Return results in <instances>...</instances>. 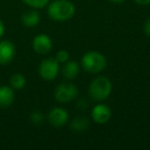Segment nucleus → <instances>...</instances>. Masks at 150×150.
Returning <instances> with one entry per match:
<instances>
[{
  "label": "nucleus",
  "mask_w": 150,
  "mask_h": 150,
  "mask_svg": "<svg viewBox=\"0 0 150 150\" xmlns=\"http://www.w3.org/2000/svg\"><path fill=\"white\" fill-rule=\"evenodd\" d=\"M50 18L57 22H65L72 19L75 13V6L69 0H54L47 9Z\"/></svg>",
  "instance_id": "obj_1"
},
{
  "label": "nucleus",
  "mask_w": 150,
  "mask_h": 150,
  "mask_svg": "<svg viewBox=\"0 0 150 150\" xmlns=\"http://www.w3.org/2000/svg\"><path fill=\"white\" fill-rule=\"evenodd\" d=\"M112 91V83L110 79L105 76H99L91 82L88 86V94L94 101L101 102L110 96Z\"/></svg>",
  "instance_id": "obj_2"
},
{
  "label": "nucleus",
  "mask_w": 150,
  "mask_h": 150,
  "mask_svg": "<svg viewBox=\"0 0 150 150\" xmlns=\"http://www.w3.org/2000/svg\"><path fill=\"white\" fill-rule=\"evenodd\" d=\"M81 65L86 71L90 73H99L106 68V58L98 52H88L83 54Z\"/></svg>",
  "instance_id": "obj_3"
},
{
  "label": "nucleus",
  "mask_w": 150,
  "mask_h": 150,
  "mask_svg": "<svg viewBox=\"0 0 150 150\" xmlns=\"http://www.w3.org/2000/svg\"><path fill=\"white\" fill-rule=\"evenodd\" d=\"M60 71V63L56 59L48 58L43 60L39 65L38 72L44 80H54Z\"/></svg>",
  "instance_id": "obj_4"
},
{
  "label": "nucleus",
  "mask_w": 150,
  "mask_h": 150,
  "mask_svg": "<svg viewBox=\"0 0 150 150\" xmlns=\"http://www.w3.org/2000/svg\"><path fill=\"white\" fill-rule=\"evenodd\" d=\"M78 94L77 88L73 83L64 82L57 86L54 91V98L60 103H68L74 100Z\"/></svg>",
  "instance_id": "obj_5"
},
{
  "label": "nucleus",
  "mask_w": 150,
  "mask_h": 150,
  "mask_svg": "<svg viewBox=\"0 0 150 150\" xmlns=\"http://www.w3.org/2000/svg\"><path fill=\"white\" fill-rule=\"evenodd\" d=\"M32 46L35 52L39 54H46L52 50V41L46 34H39L33 39Z\"/></svg>",
  "instance_id": "obj_6"
},
{
  "label": "nucleus",
  "mask_w": 150,
  "mask_h": 150,
  "mask_svg": "<svg viewBox=\"0 0 150 150\" xmlns=\"http://www.w3.org/2000/svg\"><path fill=\"white\" fill-rule=\"evenodd\" d=\"M16 56V46L9 40L0 41V65L9 64Z\"/></svg>",
  "instance_id": "obj_7"
},
{
  "label": "nucleus",
  "mask_w": 150,
  "mask_h": 150,
  "mask_svg": "<svg viewBox=\"0 0 150 150\" xmlns=\"http://www.w3.org/2000/svg\"><path fill=\"white\" fill-rule=\"evenodd\" d=\"M68 112L65 109L60 108V107H56L52 110L50 111L47 115V120L52 127H60L66 125L68 121Z\"/></svg>",
  "instance_id": "obj_8"
},
{
  "label": "nucleus",
  "mask_w": 150,
  "mask_h": 150,
  "mask_svg": "<svg viewBox=\"0 0 150 150\" xmlns=\"http://www.w3.org/2000/svg\"><path fill=\"white\" fill-rule=\"evenodd\" d=\"M92 117L95 122L99 125H104L108 122L111 118V110L107 105L98 104L94 107L92 111Z\"/></svg>",
  "instance_id": "obj_9"
},
{
  "label": "nucleus",
  "mask_w": 150,
  "mask_h": 150,
  "mask_svg": "<svg viewBox=\"0 0 150 150\" xmlns=\"http://www.w3.org/2000/svg\"><path fill=\"white\" fill-rule=\"evenodd\" d=\"M15 101V92L11 86H0V108H8Z\"/></svg>",
  "instance_id": "obj_10"
},
{
  "label": "nucleus",
  "mask_w": 150,
  "mask_h": 150,
  "mask_svg": "<svg viewBox=\"0 0 150 150\" xmlns=\"http://www.w3.org/2000/svg\"><path fill=\"white\" fill-rule=\"evenodd\" d=\"M62 73L66 79H74L77 77L78 73H79V66L74 61H67L64 67L62 68Z\"/></svg>",
  "instance_id": "obj_11"
},
{
  "label": "nucleus",
  "mask_w": 150,
  "mask_h": 150,
  "mask_svg": "<svg viewBox=\"0 0 150 150\" xmlns=\"http://www.w3.org/2000/svg\"><path fill=\"white\" fill-rule=\"evenodd\" d=\"M40 22V16L36 11H29L22 16V24L27 28H33Z\"/></svg>",
  "instance_id": "obj_12"
},
{
  "label": "nucleus",
  "mask_w": 150,
  "mask_h": 150,
  "mask_svg": "<svg viewBox=\"0 0 150 150\" xmlns=\"http://www.w3.org/2000/svg\"><path fill=\"white\" fill-rule=\"evenodd\" d=\"M90 125V121L86 118V116H82V115H79V116H75L74 118L71 121V129L75 132H83L84 129H86Z\"/></svg>",
  "instance_id": "obj_13"
},
{
  "label": "nucleus",
  "mask_w": 150,
  "mask_h": 150,
  "mask_svg": "<svg viewBox=\"0 0 150 150\" xmlns=\"http://www.w3.org/2000/svg\"><path fill=\"white\" fill-rule=\"evenodd\" d=\"M9 84L13 90H22L26 86V78L21 73H15L9 79Z\"/></svg>",
  "instance_id": "obj_14"
},
{
  "label": "nucleus",
  "mask_w": 150,
  "mask_h": 150,
  "mask_svg": "<svg viewBox=\"0 0 150 150\" xmlns=\"http://www.w3.org/2000/svg\"><path fill=\"white\" fill-rule=\"evenodd\" d=\"M22 1L33 8H42L50 2V0H22Z\"/></svg>",
  "instance_id": "obj_15"
},
{
  "label": "nucleus",
  "mask_w": 150,
  "mask_h": 150,
  "mask_svg": "<svg viewBox=\"0 0 150 150\" xmlns=\"http://www.w3.org/2000/svg\"><path fill=\"white\" fill-rule=\"evenodd\" d=\"M30 119H31V121L34 123V125H40V123L43 122L44 120V115L43 113L41 112V111L39 110H34L33 112L31 113V115H30Z\"/></svg>",
  "instance_id": "obj_16"
},
{
  "label": "nucleus",
  "mask_w": 150,
  "mask_h": 150,
  "mask_svg": "<svg viewBox=\"0 0 150 150\" xmlns=\"http://www.w3.org/2000/svg\"><path fill=\"white\" fill-rule=\"evenodd\" d=\"M69 54L67 50H59L58 52H57V56H56V60L58 61L59 63H61V64H65V63L67 62V61H69Z\"/></svg>",
  "instance_id": "obj_17"
},
{
  "label": "nucleus",
  "mask_w": 150,
  "mask_h": 150,
  "mask_svg": "<svg viewBox=\"0 0 150 150\" xmlns=\"http://www.w3.org/2000/svg\"><path fill=\"white\" fill-rule=\"evenodd\" d=\"M77 107L78 108H80V109H86V107H88V102H86V100H84V99H81L80 101H78V103H77Z\"/></svg>",
  "instance_id": "obj_18"
},
{
  "label": "nucleus",
  "mask_w": 150,
  "mask_h": 150,
  "mask_svg": "<svg viewBox=\"0 0 150 150\" xmlns=\"http://www.w3.org/2000/svg\"><path fill=\"white\" fill-rule=\"evenodd\" d=\"M144 31H145L146 35L150 37V18L146 21L145 26H144Z\"/></svg>",
  "instance_id": "obj_19"
},
{
  "label": "nucleus",
  "mask_w": 150,
  "mask_h": 150,
  "mask_svg": "<svg viewBox=\"0 0 150 150\" xmlns=\"http://www.w3.org/2000/svg\"><path fill=\"white\" fill-rule=\"evenodd\" d=\"M137 4L140 5H148L150 4V0H134Z\"/></svg>",
  "instance_id": "obj_20"
},
{
  "label": "nucleus",
  "mask_w": 150,
  "mask_h": 150,
  "mask_svg": "<svg viewBox=\"0 0 150 150\" xmlns=\"http://www.w3.org/2000/svg\"><path fill=\"white\" fill-rule=\"evenodd\" d=\"M4 31H5L4 24H3V22L1 21V19H0V38L3 36V34H4Z\"/></svg>",
  "instance_id": "obj_21"
},
{
  "label": "nucleus",
  "mask_w": 150,
  "mask_h": 150,
  "mask_svg": "<svg viewBox=\"0 0 150 150\" xmlns=\"http://www.w3.org/2000/svg\"><path fill=\"white\" fill-rule=\"evenodd\" d=\"M113 3H122L125 0H111Z\"/></svg>",
  "instance_id": "obj_22"
}]
</instances>
